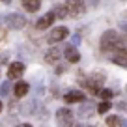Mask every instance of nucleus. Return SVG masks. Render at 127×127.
I'll list each match as a JSON object with an SVG mask.
<instances>
[{
  "instance_id": "nucleus-1",
  "label": "nucleus",
  "mask_w": 127,
  "mask_h": 127,
  "mask_svg": "<svg viewBox=\"0 0 127 127\" xmlns=\"http://www.w3.org/2000/svg\"><path fill=\"white\" fill-rule=\"evenodd\" d=\"M123 47V39L120 37V34L116 30H107L101 36V51L108 52V54H114L118 49Z\"/></svg>"
},
{
  "instance_id": "nucleus-2",
  "label": "nucleus",
  "mask_w": 127,
  "mask_h": 127,
  "mask_svg": "<svg viewBox=\"0 0 127 127\" xmlns=\"http://www.w3.org/2000/svg\"><path fill=\"white\" fill-rule=\"evenodd\" d=\"M105 80H107V75L103 71H94L88 75V79L84 80V88L90 92L92 95H99L101 88H103Z\"/></svg>"
},
{
  "instance_id": "nucleus-3",
  "label": "nucleus",
  "mask_w": 127,
  "mask_h": 127,
  "mask_svg": "<svg viewBox=\"0 0 127 127\" xmlns=\"http://www.w3.org/2000/svg\"><path fill=\"white\" fill-rule=\"evenodd\" d=\"M0 23H6V26L13 28V30H21L26 26V17L19 15V13H9L6 17H0Z\"/></svg>"
},
{
  "instance_id": "nucleus-4",
  "label": "nucleus",
  "mask_w": 127,
  "mask_h": 127,
  "mask_svg": "<svg viewBox=\"0 0 127 127\" xmlns=\"http://www.w3.org/2000/svg\"><path fill=\"white\" fill-rule=\"evenodd\" d=\"M67 36H69V30H67L65 26H56V28H52V30L49 32V36H47V43L56 45V43H60V41H64Z\"/></svg>"
},
{
  "instance_id": "nucleus-5",
  "label": "nucleus",
  "mask_w": 127,
  "mask_h": 127,
  "mask_svg": "<svg viewBox=\"0 0 127 127\" xmlns=\"http://www.w3.org/2000/svg\"><path fill=\"white\" fill-rule=\"evenodd\" d=\"M67 11L69 17H82L84 11H86V4L84 0H67Z\"/></svg>"
},
{
  "instance_id": "nucleus-6",
  "label": "nucleus",
  "mask_w": 127,
  "mask_h": 127,
  "mask_svg": "<svg viewBox=\"0 0 127 127\" xmlns=\"http://www.w3.org/2000/svg\"><path fill=\"white\" fill-rule=\"evenodd\" d=\"M56 122L62 123V125H73L75 114H73L71 108H58V112H56Z\"/></svg>"
},
{
  "instance_id": "nucleus-7",
  "label": "nucleus",
  "mask_w": 127,
  "mask_h": 127,
  "mask_svg": "<svg viewBox=\"0 0 127 127\" xmlns=\"http://www.w3.org/2000/svg\"><path fill=\"white\" fill-rule=\"evenodd\" d=\"M56 19H58V17H56V13H54V11H49V13H45L41 19H37L36 28H37V30H45V28L52 26V23H54Z\"/></svg>"
},
{
  "instance_id": "nucleus-8",
  "label": "nucleus",
  "mask_w": 127,
  "mask_h": 127,
  "mask_svg": "<svg viewBox=\"0 0 127 127\" xmlns=\"http://www.w3.org/2000/svg\"><path fill=\"white\" fill-rule=\"evenodd\" d=\"M64 101L67 105H73V103H84L86 101V95L82 94V92H79V90H71V92H67V94L64 95Z\"/></svg>"
},
{
  "instance_id": "nucleus-9",
  "label": "nucleus",
  "mask_w": 127,
  "mask_h": 127,
  "mask_svg": "<svg viewBox=\"0 0 127 127\" xmlns=\"http://www.w3.org/2000/svg\"><path fill=\"white\" fill-rule=\"evenodd\" d=\"M24 73V64L23 62H11L9 64V67H8V77L9 79H21Z\"/></svg>"
},
{
  "instance_id": "nucleus-10",
  "label": "nucleus",
  "mask_w": 127,
  "mask_h": 127,
  "mask_svg": "<svg viewBox=\"0 0 127 127\" xmlns=\"http://www.w3.org/2000/svg\"><path fill=\"white\" fill-rule=\"evenodd\" d=\"M112 62L118 64V65H122V67H127V49L125 47L118 49V51L112 54Z\"/></svg>"
},
{
  "instance_id": "nucleus-11",
  "label": "nucleus",
  "mask_w": 127,
  "mask_h": 127,
  "mask_svg": "<svg viewBox=\"0 0 127 127\" xmlns=\"http://www.w3.org/2000/svg\"><path fill=\"white\" fill-rule=\"evenodd\" d=\"M64 56H65V58H67V62H71V64L80 62V52L77 51L75 45H69V47H65V51H64Z\"/></svg>"
},
{
  "instance_id": "nucleus-12",
  "label": "nucleus",
  "mask_w": 127,
  "mask_h": 127,
  "mask_svg": "<svg viewBox=\"0 0 127 127\" xmlns=\"http://www.w3.org/2000/svg\"><path fill=\"white\" fill-rule=\"evenodd\" d=\"M30 92V84L28 82H24V80H19V82L13 86V94H15V97H24V95Z\"/></svg>"
},
{
  "instance_id": "nucleus-13",
  "label": "nucleus",
  "mask_w": 127,
  "mask_h": 127,
  "mask_svg": "<svg viewBox=\"0 0 127 127\" xmlns=\"http://www.w3.org/2000/svg\"><path fill=\"white\" fill-rule=\"evenodd\" d=\"M60 49L58 47H51L47 52H45V62L47 64H58L60 62Z\"/></svg>"
},
{
  "instance_id": "nucleus-14",
  "label": "nucleus",
  "mask_w": 127,
  "mask_h": 127,
  "mask_svg": "<svg viewBox=\"0 0 127 127\" xmlns=\"http://www.w3.org/2000/svg\"><path fill=\"white\" fill-rule=\"evenodd\" d=\"M21 4H23L24 11L36 13L37 9H39V6H41V0H21Z\"/></svg>"
},
{
  "instance_id": "nucleus-15",
  "label": "nucleus",
  "mask_w": 127,
  "mask_h": 127,
  "mask_svg": "<svg viewBox=\"0 0 127 127\" xmlns=\"http://www.w3.org/2000/svg\"><path fill=\"white\" fill-rule=\"evenodd\" d=\"M52 11L56 13V17L58 19H65V17H69V11H67V6H56Z\"/></svg>"
},
{
  "instance_id": "nucleus-16",
  "label": "nucleus",
  "mask_w": 127,
  "mask_h": 127,
  "mask_svg": "<svg viewBox=\"0 0 127 127\" xmlns=\"http://www.w3.org/2000/svg\"><path fill=\"white\" fill-rule=\"evenodd\" d=\"M110 107H112L110 99H103L99 105H97V112H99V114H105V112H108V110H110Z\"/></svg>"
},
{
  "instance_id": "nucleus-17",
  "label": "nucleus",
  "mask_w": 127,
  "mask_h": 127,
  "mask_svg": "<svg viewBox=\"0 0 127 127\" xmlns=\"http://www.w3.org/2000/svg\"><path fill=\"white\" fill-rule=\"evenodd\" d=\"M92 112H94V107H92L90 103L86 105V101H84V103H82V107H80V112H79V114H82V118H90V116H92Z\"/></svg>"
},
{
  "instance_id": "nucleus-18",
  "label": "nucleus",
  "mask_w": 127,
  "mask_h": 127,
  "mask_svg": "<svg viewBox=\"0 0 127 127\" xmlns=\"http://www.w3.org/2000/svg\"><path fill=\"white\" fill-rule=\"evenodd\" d=\"M99 97H101V99H112V97H114V92L108 90V88H101Z\"/></svg>"
},
{
  "instance_id": "nucleus-19",
  "label": "nucleus",
  "mask_w": 127,
  "mask_h": 127,
  "mask_svg": "<svg viewBox=\"0 0 127 127\" xmlns=\"http://www.w3.org/2000/svg\"><path fill=\"white\" fill-rule=\"evenodd\" d=\"M123 120L120 118V116H108L107 118V125H122Z\"/></svg>"
},
{
  "instance_id": "nucleus-20",
  "label": "nucleus",
  "mask_w": 127,
  "mask_h": 127,
  "mask_svg": "<svg viewBox=\"0 0 127 127\" xmlns=\"http://www.w3.org/2000/svg\"><path fill=\"white\" fill-rule=\"evenodd\" d=\"M9 86H11L9 82H4V84H2V88H0V94H2V95H6V94L9 92Z\"/></svg>"
},
{
  "instance_id": "nucleus-21",
  "label": "nucleus",
  "mask_w": 127,
  "mask_h": 127,
  "mask_svg": "<svg viewBox=\"0 0 127 127\" xmlns=\"http://www.w3.org/2000/svg\"><path fill=\"white\" fill-rule=\"evenodd\" d=\"M120 26H122V28H123V30H125V32H127V23H122V24H120Z\"/></svg>"
},
{
  "instance_id": "nucleus-22",
  "label": "nucleus",
  "mask_w": 127,
  "mask_h": 127,
  "mask_svg": "<svg viewBox=\"0 0 127 127\" xmlns=\"http://www.w3.org/2000/svg\"><path fill=\"white\" fill-rule=\"evenodd\" d=\"M2 108H4V105H2V101H0V112H2Z\"/></svg>"
},
{
  "instance_id": "nucleus-23",
  "label": "nucleus",
  "mask_w": 127,
  "mask_h": 127,
  "mask_svg": "<svg viewBox=\"0 0 127 127\" xmlns=\"http://www.w3.org/2000/svg\"><path fill=\"white\" fill-rule=\"evenodd\" d=\"M2 2H6V4H8V2H9V0H2Z\"/></svg>"
}]
</instances>
